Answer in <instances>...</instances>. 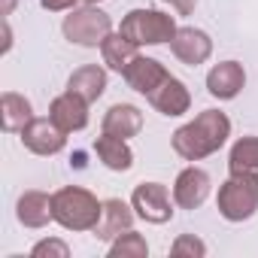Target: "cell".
<instances>
[{"mask_svg": "<svg viewBox=\"0 0 258 258\" xmlns=\"http://www.w3.org/2000/svg\"><path fill=\"white\" fill-rule=\"evenodd\" d=\"M164 4H170L179 16H188L191 10H195V4H198V0H164Z\"/></svg>", "mask_w": 258, "mask_h": 258, "instance_id": "26", "label": "cell"}, {"mask_svg": "<svg viewBox=\"0 0 258 258\" xmlns=\"http://www.w3.org/2000/svg\"><path fill=\"white\" fill-rule=\"evenodd\" d=\"M52 213H55V222L67 231H94L100 222L103 204L88 188L67 185L52 195Z\"/></svg>", "mask_w": 258, "mask_h": 258, "instance_id": "2", "label": "cell"}, {"mask_svg": "<svg viewBox=\"0 0 258 258\" xmlns=\"http://www.w3.org/2000/svg\"><path fill=\"white\" fill-rule=\"evenodd\" d=\"M231 137V118L219 109H204L198 112L188 124H182L173 134V152L185 161H201L225 146Z\"/></svg>", "mask_w": 258, "mask_h": 258, "instance_id": "1", "label": "cell"}, {"mask_svg": "<svg viewBox=\"0 0 258 258\" xmlns=\"http://www.w3.org/2000/svg\"><path fill=\"white\" fill-rule=\"evenodd\" d=\"M131 207H134V213L143 222H152V225H164L173 216V204H170L167 185H161V182H143V185H137L134 195H131Z\"/></svg>", "mask_w": 258, "mask_h": 258, "instance_id": "6", "label": "cell"}, {"mask_svg": "<svg viewBox=\"0 0 258 258\" xmlns=\"http://www.w3.org/2000/svg\"><path fill=\"white\" fill-rule=\"evenodd\" d=\"M219 213L228 222H246L258 210V173H231L219 185Z\"/></svg>", "mask_w": 258, "mask_h": 258, "instance_id": "3", "label": "cell"}, {"mask_svg": "<svg viewBox=\"0 0 258 258\" xmlns=\"http://www.w3.org/2000/svg\"><path fill=\"white\" fill-rule=\"evenodd\" d=\"M100 131L112 134V137H121V140H131L143 131V112L134 103H115V106L106 109Z\"/></svg>", "mask_w": 258, "mask_h": 258, "instance_id": "14", "label": "cell"}, {"mask_svg": "<svg viewBox=\"0 0 258 258\" xmlns=\"http://www.w3.org/2000/svg\"><path fill=\"white\" fill-rule=\"evenodd\" d=\"M124 76V82H127V88H134V91H140V94H152L170 73H167V67L161 64V61H155V58H146V55H137L131 64H127V70L121 73Z\"/></svg>", "mask_w": 258, "mask_h": 258, "instance_id": "11", "label": "cell"}, {"mask_svg": "<svg viewBox=\"0 0 258 258\" xmlns=\"http://www.w3.org/2000/svg\"><path fill=\"white\" fill-rule=\"evenodd\" d=\"M49 118L61 127V131L73 134V131H82V127L88 124V100H82L79 94L73 91H64L52 100L49 106Z\"/></svg>", "mask_w": 258, "mask_h": 258, "instance_id": "10", "label": "cell"}, {"mask_svg": "<svg viewBox=\"0 0 258 258\" xmlns=\"http://www.w3.org/2000/svg\"><path fill=\"white\" fill-rule=\"evenodd\" d=\"M210 173L207 170H201V167H185L179 176H176V182H173V201H176V207H182V210H198L207 198H210Z\"/></svg>", "mask_w": 258, "mask_h": 258, "instance_id": "8", "label": "cell"}, {"mask_svg": "<svg viewBox=\"0 0 258 258\" xmlns=\"http://www.w3.org/2000/svg\"><path fill=\"white\" fill-rule=\"evenodd\" d=\"M31 118H34L31 100L25 94L4 91V97H0V124H4V131L7 134H22Z\"/></svg>", "mask_w": 258, "mask_h": 258, "instance_id": "17", "label": "cell"}, {"mask_svg": "<svg viewBox=\"0 0 258 258\" xmlns=\"http://www.w3.org/2000/svg\"><path fill=\"white\" fill-rule=\"evenodd\" d=\"M231 173H258V137H240L228 155Z\"/></svg>", "mask_w": 258, "mask_h": 258, "instance_id": "21", "label": "cell"}, {"mask_svg": "<svg viewBox=\"0 0 258 258\" xmlns=\"http://www.w3.org/2000/svg\"><path fill=\"white\" fill-rule=\"evenodd\" d=\"M243 85H246V73L243 64L237 61H222L207 73V91L219 100H234L243 91Z\"/></svg>", "mask_w": 258, "mask_h": 258, "instance_id": "12", "label": "cell"}, {"mask_svg": "<svg viewBox=\"0 0 258 258\" xmlns=\"http://www.w3.org/2000/svg\"><path fill=\"white\" fill-rule=\"evenodd\" d=\"M176 22L173 16H164L158 10H131L121 25H118V34H124L127 40H134L137 46H161V43H170L176 37Z\"/></svg>", "mask_w": 258, "mask_h": 258, "instance_id": "4", "label": "cell"}, {"mask_svg": "<svg viewBox=\"0 0 258 258\" xmlns=\"http://www.w3.org/2000/svg\"><path fill=\"white\" fill-rule=\"evenodd\" d=\"M170 252H173L176 258H182V255H188V258H204V255H207V243L198 240L195 234H182V237L173 240Z\"/></svg>", "mask_w": 258, "mask_h": 258, "instance_id": "23", "label": "cell"}, {"mask_svg": "<svg viewBox=\"0 0 258 258\" xmlns=\"http://www.w3.org/2000/svg\"><path fill=\"white\" fill-rule=\"evenodd\" d=\"M22 143L34 155H58L67 146V131H61L52 118H31L22 131Z\"/></svg>", "mask_w": 258, "mask_h": 258, "instance_id": "7", "label": "cell"}, {"mask_svg": "<svg viewBox=\"0 0 258 258\" xmlns=\"http://www.w3.org/2000/svg\"><path fill=\"white\" fill-rule=\"evenodd\" d=\"M131 225H134V207H127L118 198H109V201H103V213H100V222L94 228V237L112 243L118 234L131 231Z\"/></svg>", "mask_w": 258, "mask_h": 258, "instance_id": "13", "label": "cell"}, {"mask_svg": "<svg viewBox=\"0 0 258 258\" xmlns=\"http://www.w3.org/2000/svg\"><path fill=\"white\" fill-rule=\"evenodd\" d=\"M31 255H34V258H46V255H49V258H52V255H55V258H67V255H70V246H67L64 240H55V237H52V240H40V243L31 249Z\"/></svg>", "mask_w": 258, "mask_h": 258, "instance_id": "24", "label": "cell"}, {"mask_svg": "<svg viewBox=\"0 0 258 258\" xmlns=\"http://www.w3.org/2000/svg\"><path fill=\"white\" fill-rule=\"evenodd\" d=\"M109 34H112V19L103 10H97L94 4H85L79 10H70V16L64 19V37L70 43H76V46L94 49Z\"/></svg>", "mask_w": 258, "mask_h": 258, "instance_id": "5", "label": "cell"}, {"mask_svg": "<svg viewBox=\"0 0 258 258\" xmlns=\"http://www.w3.org/2000/svg\"><path fill=\"white\" fill-rule=\"evenodd\" d=\"M16 10V0H4V7H0V13H4V16H10Z\"/></svg>", "mask_w": 258, "mask_h": 258, "instance_id": "28", "label": "cell"}, {"mask_svg": "<svg viewBox=\"0 0 258 258\" xmlns=\"http://www.w3.org/2000/svg\"><path fill=\"white\" fill-rule=\"evenodd\" d=\"M85 4H94V7H97V4H100V0H85Z\"/></svg>", "mask_w": 258, "mask_h": 258, "instance_id": "29", "label": "cell"}, {"mask_svg": "<svg viewBox=\"0 0 258 258\" xmlns=\"http://www.w3.org/2000/svg\"><path fill=\"white\" fill-rule=\"evenodd\" d=\"M137 49H140V46H137L134 40H127L124 34H109V37L100 43L103 64H106L109 70H115V73H124V70H127V64L140 55Z\"/></svg>", "mask_w": 258, "mask_h": 258, "instance_id": "20", "label": "cell"}, {"mask_svg": "<svg viewBox=\"0 0 258 258\" xmlns=\"http://www.w3.org/2000/svg\"><path fill=\"white\" fill-rule=\"evenodd\" d=\"M16 219L25 225V228H46L49 222H55V213H52V195L46 191H25L16 204Z\"/></svg>", "mask_w": 258, "mask_h": 258, "instance_id": "16", "label": "cell"}, {"mask_svg": "<svg viewBox=\"0 0 258 258\" xmlns=\"http://www.w3.org/2000/svg\"><path fill=\"white\" fill-rule=\"evenodd\" d=\"M13 49V28H10V22H4V52H10Z\"/></svg>", "mask_w": 258, "mask_h": 258, "instance_id": "27", "label": "cell"}, {"mask_svg": "<svg viewBox=\"0 0 258 258\" xmlns=\"http://www.w3.org/2000/svg\"><path fill=\"white\" fill-rule=\"evenodd\" d=\"M146 252H149L146 237L137 234L134 228L124 231V234H118L112 240V246H109V258H146Z\"/></svg>", "mask_w": 258, "mask_h": 258, "instance_id": "22", "label": "cell"}, {"mask_svg": "<svg viewBox=\"0 0 258 258\" xmlns=\"http://www.w3.org/2000/svg\"><path fill=\"white\" fill-rule=\"evenodd\" d=\"M79 0H40V7L49 13H64V10H76Z\"/></svg>", "mask_w": 258, "mask_h": 258, "instance_id": "25", "label": "cell"}, {"mask_svg": "<svg viewBox=\"0 0 258 258\" xmlns=\"http://www.w3.org/2000/svg\"><path fill=\"white\" fill-rule=\"evenodd\" d=\"M94 152L109 170H118V173L131 170V164H134V152H131V146H127V140L112 137V134H100L94 140Z\"/></svg>", "mask_w": 258, "mask_h": 258, "instance_id": "19", "label": "cell"}, {"mask_svg": "<svg viewBox=\"0 0 258 258\" xmlns=\"http://www.w3.org/2000/svg\"><path fill=\"white\" fill-rule=\"evenodd\" d=\"M170 49H173V55H176L182 64L198 67V64H204V61L213 55V40H210V34L201 31V28H179L176 37L170 40Z\"/></svg>", "mask_w": 258, "mask_h": 258, "instance_id": "9", "label": "cell"}, {"mask_svg": "<svg viewBox=\"0 0 258 258\" xmlns=\"http://www.w3.org/2000/svg\"><path fill=\"white\" fill-rule=\"evenodd\" d=\"M149 103H152L161 115H182V112H188V106H191V94H188L185 82H179L176 76H167V79L149 94Z\"/></svg>", "mask_w": 258, "mask_h": 258, "instance_id": "15", "label": "cell"}, {"mask_svg": "<svg viewBox=\"0 0 258 258\" xmlns=\"http://www.w3.org/2000/svg\"><path fill=\"white\" fill-rule=\"evenodd\" d=\"M67 91L79 94L82 100L94 103L103 91H106V70L97 64H85L79 70H73V76L67 79Z\"/></svg>", "mask_w": 258, "mask_h": 258, "instance_id": "18", "label": "cell"}]
</instances>
